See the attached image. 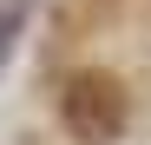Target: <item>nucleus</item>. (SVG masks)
<instances>
[{"label":"nucleus","instance_id":"obj_1","mask_svg":"<svg viewBox=\"0 0 151 145\" xmlns=\"http://www.w3.org/2000/svg\"><path fill=\"white\" fill-rule=\"evenodd\" d=\"M125 112H132V99H125V86L112 79V72H72L66 92H59V119H66V132L79 138V145H112L125 132Z\"/></svg>","mask_w":151,"mask_h":145}]
</instances>
